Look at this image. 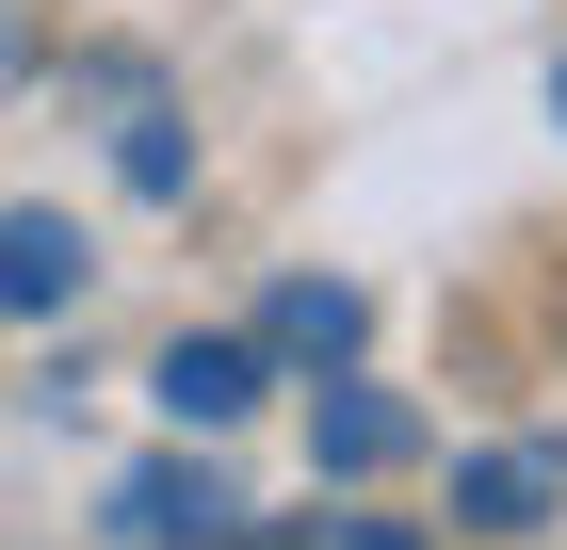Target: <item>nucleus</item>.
<instances>
[{
	"label": "nucleus",
	"mask_w": 567,
	"mask_h": 550,
	"mask_svg": "<svg viewBox=\"0 0 567 550\" xmlns=\"http://www.w3.org/2000/svg\"><path fill=\"white\" fill-rule=\"evenodd\" d=\"M405 454H422V405L373 388V373H324V405H308V469H324V486H390Z\"/></svg>",
	"instance_id": "nucleus-2"
},
{
	"label": "nucleus",
	"mask_w": 567,
	"mask_h": 550,
	"mask_svg": "<svg viewBox=\"0 0 567 550\" xmlns=\"http://www.w3.org/2000/svg\"><path fill=\"white\" fill-rule=\"evenodd\" d=\"M551 114H567V82H551Z\"/></svg>",
	"instance_id": "nucleus-9"
},
{
	"label": "nucleus",
	"mask_w": 567,
	"mask_h": 550,
	"mask_svg": "<svg viewBox=\"0 0 567 550\" xmlns=\"http://www.w3.org/2000/svg\"><path fill=\"white\" fill-rule=\"evenodd\" d=\"M82 276H97V243L65 211H0V324H65Z\"/></svg>",
	"instance_id": "nucleus-6"
},
{
	"label": "nucleus",
	"mask_w": 567,
	"mask_h": 550,
	"mask_svg": "<svg viewBox=\"0 0 567 550\" xmlns=\"http://www.w3.org/2000/svg\"><path fill=\"white\" fill-rule=\"evenodd\" d=\"M114 178H131L146 211H178V195H195V129L163 114V82H131V129H114Z\"/></svg>",
	"instance_id": "nucleus-7"
},
{
	"label": "nucleus",
	"mask_w": 567,
	"mask_h": 550,
	"mask_svg": "<svg viewBox=\"0 0 567 550\" xmlns=\"http://www.w3.org/2000/svg\"><path fill=\"white\" fill-rule=\"evenodd\" d=\"M97 535H114V550H227V535H244V486H227L212 454H146V469H114Z\"/></svg>",
	"instance_id": "nucleus-1"
},
{
	"label": "nucleus",
	"mask_w": 567,
	"mask_h": 550,
	"mask_svg": "<svg viewBox=\"0 0 567 550\" xmlns=\"http://www.w3.org/2000/svg\"><path fill=\"white\" fill-rule=\"evenodd\" d=\"M357 340H373V292L357 276H276L260 292V356L276 373H357Z\"/></svg>",
	"instance_id": "nucleus-4"
},
{
	"label": "nucleus",
	"mask_w": 567,
	"mask_h": 550,
	"mask_svg": "<svg viewBox=\"0 0 567 550\" xmlns=\"http://www.w3.org/2000/svg\"><path fill=\"white\" fill-rule=\"evenodd\" d=\"M146 388H163L178 437H227V422H260L276 356H260V340H163V373H146Z\"/></svg>",
	"instance_id": "nucleus-5"
},
{
	"label": "nucleus",
	"mask_w": 567,
	"mask_h": 550,
	"mask_svg": "<svg viewBox=\"0 0 567 550\" xmlns=\"http://www.w3.org/2000/svg\"><path fill=\"white\" fill-rule=\"evenodd\" d=\"M551 518H567V437L454 454V535H551Z\"/></svg>",
	"instance_id": "nucleus-3"
},
{
	"label": "nucleus",
	"mask_w": 567,
	"mask_h": 550,
	"mask_svg": "<svg viewBox=\"0 0 567 550\" xmlns=\"http://www.w3.org/2000/svg\"><path fill=\"white\" fill-rule=\"evenodd\" d=\"M324 550H437L422 518H324Z\"/></svg>",
	"instance_id": "nucleus-8"
}]
</instances>
